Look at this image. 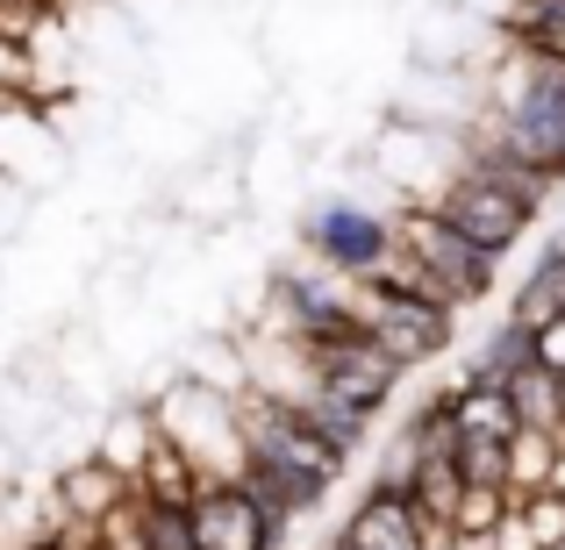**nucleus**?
<instances>
[{"mask_svg":"<svg viewBox=\"0 0 565 550\" xmlns=\"http://www.w3.org/2000/svg\"><path fill=\"white\" fill-rule=\"evenodd\" d=\"M558 429H515L509 436V494L530 500V494H552V472H558Z\"/></svg>","mask_w":565,"mask_h":550,"instance_id":"obj_14","label":"nucleus"},{"mask_svg":"<svg viewBox=\"0 0 565 550\" xmlns=\"http://www.w3.org/2000/svg\"><path fill=\"white\" fill-rule=\"evenodd\" d=\"M207 486V472L193 465V457L180 451V443L158 429L151 436V451H143V465L129 472V494L137 500H151V508H193V494Z\"/></svg>","mask_w":565,"mask_h":550,"instance_id":"obj_11","label":"nucleus"},{"mask_svg":"<svg viewBox=\"0 0 565 550\" xmlns=\"http://www.w3.org/2000/svg\"><path fill=\"white\" fill-rule=\"evenodd\" d=\"M236 429H244V457H258V465H273V472H287V479L316 486V494H337V486L351 479V457L337 451V443L322 436L301 408L258 393V386L236 393Z\"/></svg>","mask_w":565,"mask_h":550,"instance_id":"obj_1","label":"nucleus"},{"mask_svg":"<svg viewBox=\"0 0 565 550\" xmlns=\"http://www.w3.org/2000/svg\"><path fill=\"white\" fill-rule=\"evenodd\" d=\"M458 472H466V486H509V436H472L466 429Z\"/></svg>","mask_w":565,"mask_h":550,"instance_id":"obj_17","label":"nucleus"},{"mask_svg":"<svg viewBox=\"0 0 565 550\" xmlns=\"http://www.w3.org/2000/svg\"><path fill=\"white\" fill-rule=\"evenodd\" d=\"M558 429H565V371H558Z\"/></svg>","mask_w":565,"mask_h":550,"instance_id":"obj_22","label":"nucleus"},{"mask_svg":"<svg viewBox=\"0 0 565 550\" xmlns=\"http://www.w3.org/2000/svg\"><path fill=\"white\" fill-rule=\"evenodd\" d=\"M509 515H515V494H509V486H466V500H458V522H451V543L494 550V537L509 529Z\"/></svg>","mask_w":565,"mask_h":550,"instance_id":"obj_15","label":"nucleus"},{"mask_svg":"<svg viewBox=\"0 0 565 550\" xmlns=\"http://www.w3.org/2000/svg\"><path fill=\"white\" fill-rule=\"evenodd\" d=\"M415 508H423V522L437 529V537H451L458 522V500H466V472H458V457H415Z\"/></svg>","mask_w":565,"mask_h":550,"instance_id":"obj_13","label":"nucleus"},{"mask_svg":"<svg viewBox=\"0 0 565 550\" xmlns=\"http://www.w3.org/2000/svg\"><path fill=\"white\" fill-rule=\"evenodd\" d=\"M437 207L472 236V244L494 250V258H515V250L530 244V229H537V207H523L515 193H501L494 180H480L466 158H458V172L437 186Z\"/></svg>","mask_w":565,"mask_h":550,"instance_id":"obj_6","label":"nucleus"},{"mask_svg":"<svg viewBox=\"0 0 565 550\" xmlns=\"http://www.w3.org/2000/svg\"><path fill=\"white\" fill-rule=\"evenodd\" d=\"M537 365L544 371H565V308H552V315L537 322Z\"/></svg>","mask_w":565,"mask_h":550,"instance_id":"obj_21","label":"nucleus"},{"mask_svg":"<svg viewBox=\"0 0 565 550\" xmlns=\"http://www.w3.org/2000/svg\"><path fill=\"white\" fill-rule=\"evenodd\" d=\"M186 515H193V537H201V550H279V543H287L236 479H207L201 494H193Z\"/></svg>","mask_w":565,"mask_h":550,"instance_id":"obj_9","label":"nucleus"},{"mask_svg":"<svg viewBox=\"0 0 565 550\" xmlns=\"http://www.w3.org/2000/svg\"><path fill=\"white\" fill-rule=\"evenodd\" d=\"M122 500H129V472H115L100 451H79L72 465H57V494H51V515H57V522L94 529V522H108Z\"/></svg>","mask_w":565,"mask_h":550,"instance_id":"obj_10","label":"nucleus"},{"mask_svg":"<svg viewBox=\"0 0 565 550\" xmlns=\"http://www.w3.org/2000/svg\"><path fill=\"white\" fill-rule=\"evenodd\" d=\"M558 550H565V543H558Z\"/></svg>","mask_w":565,"mask_h":550,"instance_id":"obj_24","label":"nucleus"},{"mask_svg":"<svg viewBox=\"0 0 565 550\" xmlns=\"http://www.w3.org/2000/svg\"><path fill=\"white\" fill-rule=\"evenodd\" d=\"M330 543L337 550H444V537L423 522V508H415L408 494H394V486H373V479L351 500L344 529H337Z\"/></svg>","mask_w":565,"mask_h":550,"instance_id":"obj_8","label":"nucleus"},{"mask_svg":"<svg viewBox=\"0 0 565 550\" xmlns=\"http://www.w3.org/2000/svg\"><path fill=\"white\" fill-rule=\"evenodd\" d=\"M94 550H151V529H143V500L129 494L108 522H94Z\"/></svg>","mask_w":565,"mask_h":550,"instance_id":"obj_19","label":"nucleus"},{"mask_svg":"<svg viewBox=\"0 0 565 550\" xmlns=\"http://www.w3.org/2000/svg\"><path fill=\"white\" fill-rule=\"evenodd\" d=\"M515 522L530 529V543H537V550H558V543H565V494H530V500H515Z\"/></svg>","mask_w":565,"mask_h":550,"instance_id":"obj_18","label":"nucleus"},{"mask_svg":"<svg viewBox=\"0 0 565 550\" xmlns=\"http://www.w3.org/2000/svg\"><path fill=\"white\" fill-rule=\"evenodd\" d=\"M143 529H151V550H201L186 508H151V500H143Z\"/></svg>","mask_w":565,"mask_h":550,"instance_id":"obj_20","label":"nucleus"},{"mask_svg":"<svg viewBox=\"0 0 565 550\" xmlns=\"http://www.w3.org/2000/svg\"><path fill=\"white\" fill-rule=\"evenodd\" d=\"M394 207H373L359 193H322L301 215V250L322 265H337L344 279H373L386 258H394Z\"/></svg>","mask_w":565,"mask_h":550,"instance_id":"obj_5","label":"nucleus"},{"mask_svg":"<svg viewBox=\"0 0 565 550\" xmlns=\"http://www.w3.org/2000/svg\"><path fill=\"white\" fill-rule=\"evenodd\" d=\"M394 236H401L408 258H423L429 272L444 279V293H451L458 308H480V301L501 293V265H509V258H494L487 244H472L437 201H401L394 207Z\"/></svg>","mask_w":565,"mask_h":550,"instance_id":"obj_2","label":"nucleus"},{"mask_svg":"<svg viewBox=\"0 0 565 550\" xmlns=\"http://www.w3.org/2000/svg\"><path fill=\"white\" fill-rule=\"evenodd\" d=\"M301 351L316 358L322 386L344 393L351 408H365V414H386L394 393H401V379H408V365H401L380 336H365V330H344V336H330V344H301Z\"/></svg>","mask_w":565,"mask_h":550,"instance_id":"obj_7","label":"nucleus"},{"mask_svg":"<svg viewBox=\"0 0 565 550\" xmlns=\"http://www.w3.org/2000/svg\"><path fill=\"white\" fill-rule=\"evenodd\" d=\"M322 550H337V543H322Z\"/></svg>","mask_w":565,"mask_h":550,"instance_id":"obj_23","label":"nucleus"},{"mask_svg":"<svg viewBox=\"0 0 565 550\" xmlns=\"http://www.w3.org/2000/svg\"><path fill=\"white\" fill-rule=\"evenodd\" d=\"M143 408L158 414V429L180 443L207 479H236V472H244V429H236L230 393H215V386H201V379L180 371V379H166Z\"/></svg>","mask_w":565,"mask_h":550,"instance_id":"obj_3","label":"nucleus"},{"mask_svg":"<svg viewBox=\"0 0 565 550\" xmlns=\"http://www.w3.org/2000/svg\"><path fill=\"white\" fill-rule=\"evenodd\" d=\"M458 315L466 308H451V301H423V293L386 287V279H359V330L380 336L408 371L437 365L458 344Z\"/></svg>","mask_w":565,"mask_h":550,"instance_id":"obj_4","label":"nucleus"},{"mask_svg":"<svg viewBox=\"0 0 565 550\" xmlns=\"http://www.w3.org/2000/svg\"><path fill=\"white\" fill-rule=\"evenodd\" d=\"M515 393V414H523V429H558V371H544V365H530L523 379L509 386ZM565 436V429H558Z\"/></svg>","mask_w":565,"mask_h":550,"instance_id":"obj_16","label":"nucleus"},{"mask_svg":"<svg viewBox=\"0 0 565 550\" xmlns=\"http://www.w3.org/2000/svg\"><path fill=\"white\" fill-rule=\"evenodd\" d=\"M537 365V330H530V322H515V315H501L494 330L480 336V344L466 351V379H494V386H515L523 379V371Z\"/></svg>","mask_w":565,"mask_h":550,"instance_id":"obj_12","label":"nucleus"}]
</instances>
